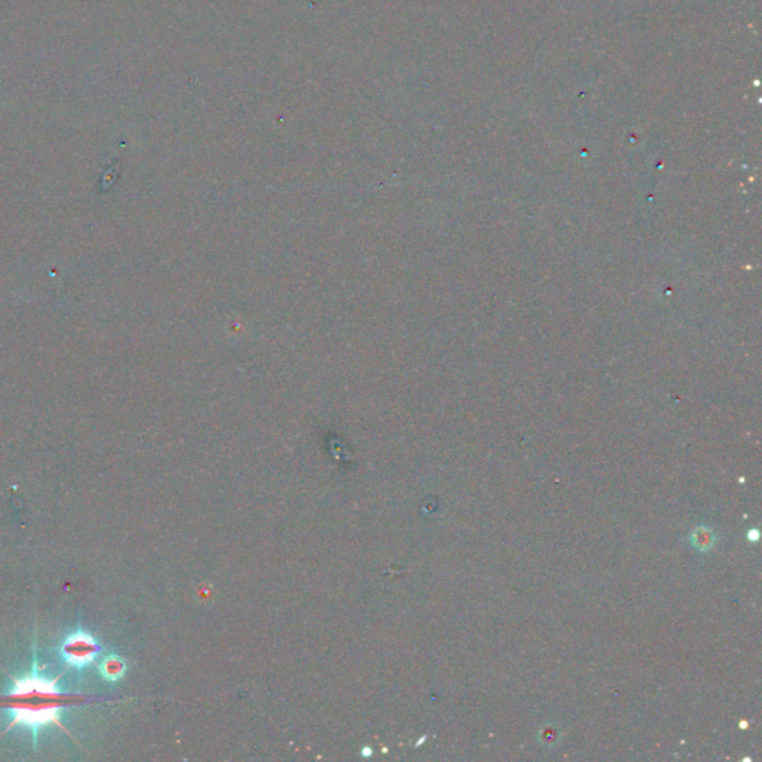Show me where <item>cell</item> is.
<instances>
[{
	"mask_svg": "<svg viewBox=\"0 0 762 762\" xmlns=\"http://www.w3.org/2000/svg\"><path fill=\"white\" fill-rule=\"evenodd\" d=\"M86 700L87 697L81 694L66 692L60 686V676L51 677L45 674L35 663L29 673L12 677L6 694L0 699V706L6 710L9 718L6 730L16 726L26 728L36 741L39 733L46 726H56L66 731L63 724L64 709Z\"/></svg>",
	"mask_w": 762,
	"mask_h": 762,
	"instance_id": "cell-1",
	"label": "cell"
},
{
	"mask_svg": "<svg viewBox=\"0 0 762 762\" xmlns=\"http://www.w3.org/2000/svg\"><path fill=\"white\" fill-rule=\"evenodd\" d=\"M58 651L67 666L81 670L96 661L100 654V643L88 632L76 630L61 642Z\"/></svg>",
	"mask_w": 762,
	"mask_h": 762,
	"instance_id": "cell-2",
	"label": "cell"
},
{
	"mask_svg": "<svg viewBox=\"0 0 762 762\" xmlns=\"http://www.w3.org/2000/svg\"><path fill=\"white\" fill-rule=\"evenodd\" d=\"M98 670H100V674L103 676V679L118 681V679H121L125 673V663L121 657L112 654L101 659Z\"/></svg>",
	"mask_w": 762,
	"mask_h": 762,
	"instance_id": "cell-3",
	"label": "cell"
},
{
	"mask_svg": "<svg viewBox=\"0 0 762 762\" xmlns=\"http://www.w3.org/2000/svg\"><path fill=\"white\" fill-rule=\"evenodd\" d=\"M694 537L697 539L696 544H697V547H699L700 550H703V547H709L710 544H712V539H714L712 535L707 533L706 529H699V530L696 532V535H694Z\"/></svg>",
	"mask_w": 762,
	"mask_h": 762,
	"instance_id": "cell-4",
	"label": "cell"
}]
</instances>
